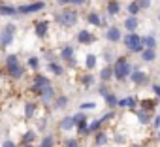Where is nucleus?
<instances>
[{
    "mask_svg": "<svg viewBox=\"0 0 160 147\" xmlns=\"http://www.w3.org/2000/svg\"><path fill=\"white\" fill-rule=\"evenodd\" d=\"M128 74H130V62L124 58V57H119L115 60V66H113V76L117 79H126L128 78Z\"/></svg>",
    "mask_w": 160,
    "mask_h": 147,
    "instance_id": "obj_1",
    "label": "nucleus"
},
{
    "mask_svg": "<svg viewBox=\"0 0 160 147\" xmlns=\"http://www.w3.org/2000/svg\"><path fill=\"white\" fill-rule=\"evenodd\" d=\"M57 21H58L62 27H73V25L77 23V12H75V10H64V12L58 13Z\"/></svg>",
    "mask_w": 160,
    "mask_h": 147,
    "instance_id": "obj_2",
    "label": "nucleus"
},
{
    "mask_svg": "<svg viewBox=\"0 0 160 147\" xmlns=\"http://www.w3.org/2000/svg\"><path fill=\"white\" fill-rule=\"evenodd\" d=\"M124 43H126V47H128L132 53H143V51H145V47H143V43H141V38H139L138 34H134V32L124 38Z\"/></svg>",
    "mask_w": 160,
    "mask_h": 147,
    "instance_id": "obj_3",
    "label": "nucleus"
},
{
    "mask_svg": "<svg viewBox=\"0 0 160 147\" xmlns=\"http://www.w3.org/2000/svg\"><path fill=\"white\" fill-rule=\"evenodd\" d=\"M51 83H49V79L45 78V76H36L34 78V85H32V91L36 93V94H40V91H43L45 87H49Z\"/></svg>",
    "mask_w": 160,
    "mask_h": 147,
    "instance_id": "obj_4",
    "label": "nucleus"
},
{
    "mask_svg": "<svg viewBox=\"0 0 160 147\" xmlns=\"http://www.w3.org/2000/svg\"><path fill=\"white\" fill-rule=\"evenodd\" d=\"M6 68H8L10 78H13V79H21V78H23V74H25V68H23L19 62H17V64H8Z\"/></svg>",
    "mask_w": 160,
    "mask_h": 147,
    "instance_id": "obj_5",
    "label": "nucleus"
},
{
    "mask_svg": "<svg viewBox=\"0 0 160 147\" xmlns=\"http://www.w3.org/2000/svg\"><path fill=\"white\" fill-rule=\"evenodd\" d=\"M43 2H34V4H25V6H19L17 8V12L19 13H34V12H40V10H43Z\"/></svg>",
    "mask_w": 160,
    "mask_h": 147,
    "instance_id": "obj_6",
    "label": "nucleus"
},
{
    "mask_svg": "<svg viewBox=\"0 0 160 147\" xmlns=\"http://www.w3.org/2000/svg\"><path fill=\"white\" fill-rule=\"evenodd\" d=\"M132 81H134L136 85H143V83L147 81V74L141 72V70H134V74H132Z\"/></svg>",
    "mask_w": 160,
    "mask_h": 147,
    "instance_id": "obj_7",
    "label": "nucleus"
},
{
    "mask_svg": "<svg viewBox=\"0 0 160 147\" xmlns=\"http://www.w3.org/2000/svg\"><path fill=\"white\" fill-rule=\"evenodd\" d=\"M47 30H49V23L47 21H38L36 23V36L38 38H43L47 34Z\"/></svg>",
    "mask_w": 160,
    "mask_h": 147,
    "instance_id": "obj_8",
    "label": "nucleus"
},
{
    "mask_svg": "<svg viewBox=\"0 0 160 147\" xmlns=\"http://www.w3.org/2000/svg\"><path fill=\"white\" fill-rule=\"evenodd\" d=\"M106 38H108L109 42H119V40H121V30H119L117 27H111V28L108 30Z\"/></svg>",
    "mask_w": 160,
    "mask_h": 147,
    "instance_id": "obj_9",
    "label": "nucleus"
},
{
    "mask_svg": "<svg viewBox=\"0 0 160 147\" xmlns=\"http://www.w3.org/2000/svg\"><path fill=\"white\" fill-rule=\"evenodd\" d=\"M77 40L81 42V43H91V42H94V36L89 30H81V32L77 34Z\"/></svg>",
    "mask_w": 160,
    "mask_h": 147,
    "instance_id": "obj_10",
    "label": "nucleus"
},
{
    "mask_svg": "<svg viewBox=\"0 0 160 147\" xmlns=\"http://www.w3.org/2000/svg\"><path fill=\"white\" fill-rule=\"evenodd\" d=\"M38 96H42L45 102H49V100H53V98H55V91H53V87L49 85V87H45L43 91H40V94H38Z\"/></svg>",
    "mask_w": 160,
    "mask_h": 147,
    "instance_id": "obj_11",
    "label": "nucleus"
},
{
    "mask_svg": "<svg viewBox=\"0 0 160 147\" xmlns=\"http://www.w3.org/2000/svg\"><path fill=\"white\" fill-rule=\"evenodd\" d=\"M113 78V68L111 66H106V68H102V72H100V79L106 83V81H109Z\"/></svg>",
    "mask_w": 160,
    "mask_h": 147,
    "instance_id": "obj_12",
    "label": "nucleus"
},
{
    "mask_svg": "<svg viewBox=\"0 0 160 147\" xmlns=\"http://www.w3.org/2000/svg\"><path fill=\"white\" fill-rule=\"evenodd\" d=\"M13 42V34H10V32H2V34H0V45H2V47H6V45H10Z\"/></svg>",
    "mask_w": 160,
    "mask_h": 147,
    "instance_id": "obj_13",
    "label": "nucleus"
},
{
    "mask_svg": "<svg viewBox=\"0 0 160 147\" xmlns=\"http://www.w3.org/2000/svg\"><path fill=\"white\" fill-rule=\"evenodd\" d=\"M121 12V4L117 2V0H111V2L108 4V13L109 15H117Z\"/></svg>",
    "mask_w": 160,
    "mask_h": 147,
    "instance_id": "obj_14",
    "label": "nucleus"
},
{
    "mask_svg": "<svg viewBox=\"0 0 160 147\" xmlns=\"http://www.w3.org/2000/svg\"><path fill=\"white\" fill-rule=\"evenodd\" d=\"M124 27H126V30H130V32H134V30L138 28V19L130 15V17H128L126 21H124Z\"/></svg>",
    "mask_w": 160,
    "mask_h": 147,
    "instance_id": "obj_15",
    "label": "nucleus"
},
{
    "mask_svg": "<svg viewBox=\"0 0 160 147\" xmlns=\"http://www.w3.org/2000/svg\"><path fill=\"white\" fill-rule=\"evenodd\" d=\"M141 43H143V47H145V49H154L156 40H154L152 36H145V38H141Z\"/></svg>",
    "mask_w": 160,
    "mask_h": 147,
    "instance_id": "obj_16",
    "label": "nucleus"
},
{
    "mask_svg": "<svg viewBox=\"0 0 160 147\" xmlns=\"http://www.w3.org/2000/svg\"><path fill=\"white\" fill-rule=\"evenodd\" d=\"M154 106H156V102H154V100H141V111L151 113V111L154 109Z\"/></svg>",
    "mask_w": 160,
    "mask_h": 147,
    "instance_id": "obj_17",
    "label": "nucleus"
},
{
    "mask_svg": "<svg viewBox=\"0 0 160 147\" xmlns=\"http://www.w3.org/2000/svg\"><path fill=\"white\" fill-rule=\"evenodd\" d=\"M60 128L62 130H72L73 128V117H64L60 121Z\"/></svg>",
    "mask_w": 160,
    "mask_h": 147,
    "instance_id": "obj_18",
    "label": "nucleus"
},
{
    "mask_svg": "<svg viewBox=\"0 0 160 147\" xmlns=\"http://www.w3.org/2000/svg\"><path fill=\"white\" fill-rule=\"evenodd\" d=\"M34 139H36V132H34V130H28V132L23 136V145H32Z\"/></svg>",
    "mask_w": 160,
    "mask_h": 147,
    "instance_id": "obj_19",
    "label": "nucleus"
},
{
    "mask_svg": "<svg viewBox=\"0 0 160 147\" xmlns=\"http://www.w3.org/2000/svg\"><path fill=\"white\" fill-rule=\"evenodd\" d=\"M87 21H89V23H92V25H96V27H100V25H102V21H100L98 13H94V12L87 13Z\"/></svg>",
    "mask_w": 160,
    "mask_h": 147,
    "instance_id": "obj_20",
    "label": "nucleus"
},
{
    "mask_svg": "<svg viewBox=\"0 0 160 147\" xmlns=\"http://www.w3.org/2000/svg\"><path fill=\"white\" fill-rule=\"evenodd\" d=\"M72 57H73V49L72 47H64L62 51H60V58H64V60H72Z\"/></svg>",
    "mask_w": 160,
    "mask_h": 147,
    "instance_id": "obj_21",
    "label": "nucleus"
},
{
    "mask_svg": "<svg viewBox=\"0 0 160 147\" xmlns=\"http://www.w3.org/2000/svg\"><path fill=\"white\" fill-rule=\"evenodd\" d=\"M141 57H143V60H145V62H151V60H154L156 53H154V49H145V51L141 53Z\"/></svg>",
    "mask_w": 160,
    "mask_h": 147,
    "instance_id": "obj_22",
    "label": "nucleus"
},
{
    "mask_svg": "<svg viewBox=\"0 0 160 147\" xmlns=\"http://www.w3.org/2000/svg\"><path fill=\"white\" fill-rule=\"evenodd\" d=\"M106 143H108V134H106V132H98V134H96V145L102 147V145H106Z\"/></svg>",
    "mask_w": 160,
    "mask_h": 147,
    "instance_id": "obj_23",
    "label": "nucleus"
},
{
    "mask_svg": "<svg viewBox=\"0 0 160 147\" xmlns=\"http://www.w3.org/2000/svg\"><path fill=\"white\" fill-rule=\"evenodd\" d=\"M34 113H36V104H34V102H28V104L25 106V115H27V117H32Z\"/></svg>",
    "mask_w": 160,
    "mask_h": 147,
    "instance_id": "obj_24",
    "label": "nucleus"
},
{
    "mask_svg": "<svg viewBox=\"0 0 160 147\" xmlns=\"http://www.w3.org/2000/svg\"><path fill=\"white\" fill-rule=\"evenodd\" d=\"M136 115H138V119H139V123H141V124H147V123H149V119H151V117H149V113H147V111H141V109H139V111H136Z\"/></svg>",
    "mask_w": 160,
    "mask_h": 147,
    "instance_id": "obj_25",
    "label": "nucleus"
},
{
    "mask_svg": "<svg viewBox=\"0 0 160 147\" xmlns=\"http://www.w3.org/2000/svg\"><path fill=\"white\" fill-rule=\"evenodd\" d=\"M0 13H2V15H15L17 10L12 8V6H0Z\"/></svg>",
    "mask_w": 160,
    "mask_h": 147,
    "instance_id": "obj_26",
    "label": "nucleus"
},
{
    "mask_svg": "<svg viewBox=\"0 0 160 147\" xmlns=\"http://www.w3.org/2000/svg\"><path fill=\"white\" fill-rule=\"evenodd\" d=\"M85 66H87L89 70H92V68L96 66V57H94V55H89V57L85 58Z\"/></svg>",
    "mask_w": 160,
    "mask_h": 147,
    "instance_id": "obj_27",
    "label": "nucleus"
},
{
    "mask_svg": "<svg viewBox=\"0 0 160 147\" xmlns=\"http://www.w3.org/2000/svg\"><path fill=\"white\" fill-rule=\"evenodd\" d=\"M100 126H102V121H92L91 124H87V130L89 132H98Z\"/></svg>",
    "mask_w": 160,
    "mask_h": 147,
    "instance_id": "obj_28",
    "label": "nucleus"
},
{
    "mask_svg": "<svg viewBox=\"0 0 160 147\" xmlns=\"http://www.w3.org/2000/svg\"><path fill=\"white\" fill-rule=\"evenodd\" d=\"M49 70L53 74H57V76H60V74H62V66H58L57 62H49Z\"/></svg>",
    "mask_w": 160,
    "mask_h": 147,
    "instance_id": "obj_29",
    "label": "nucleus"
},
{
    "mask_svg": "<svg viewBox=\"0 0 160 147\" xmlns=\"http://www.w3.org/2000/svg\"><path fill=\"white\" fill-rule=\"evenodd\" d=\"M104 98H106V102H108V106H109V108H113V106H117V102H119V100H117V98H115L113 94H109V93H108V94H106Z\"/></svg>",
    "mask_w": 160,
    "mask_h": 147,
    "instance_id": "obj_30",
    "label": "nucleus"
},
{
    "mask_svg": "<svg viewBox=\"0 0 160 147\" xmlns=\"http://www.w3.org/2000/svg\"><path fill=\"white\" fill-rule=\"evenodd\" d=\"M128 12H130V15H132V17H136V15H138V12H139V6H138V2H132V4L128 6Z\"/></svg>",
    "mask_w": 160,
    "mask_h": 147,
    "instance_id": "obj_31",
    "label": "nucleus"
},
{
    "mask_svg": "<svg viewBox=\"0 0 160 147\" xmlns=\"http://www.w3.org/2000/svg\"><path fill=\"white\" fill-rule=\"evenodd\" d=\"M64 147H79V141H77L75 138H68V139L64 141Z\"/></svg>",
    "mask_w": 160,
    "mask_h": 147,
    "instance_id": "obj_32",
    "label": "nucleus"
},
{
    "mask_svg": "<svg viewBox=\"0 0 160 147\" xmlns=\"http://www.w3.org/2000/svg\"><path fill=\"white\" fill-rule=\"evenodd\" d=\"M53 145H55L53 138H49V136H47V138H43V139H42V145H40V147H53Z\"/></svg>",
    "mask_w": 160,
    "mask_h": 147,
    "instance_id": "obj_33",
    "label": "nucleus"
},
{
    "mask_svg": "<svg viewBox=\"0 0 160 147\" xmlns=\"http://www.w3.org/2000/svg\"><path fill=\"white\" fill-rule=\"evenodd\" d=\"M55 104H57L58 108H64V106L68 104V98H66V96H58V98L55 100Z\"/></svg>",
    "mask_w": 160,
    "mask_h": 147,
    "instance_id": "obj_34",
    "label": "nucleus"
},
{
    "mask_svg": "<svg viewBox=\"0 0 160 147\" xmlns=\"http://www.w3.org/2000/svg\"><path fill=\"white\" fill-rule=\"evenodd\" d=\"M81 79H83V85H85V87H89V85L94 83V78H92V76H83Z\"/></svg>",
    "mask_w": 160,
    "mask_h": 147,
    "instance_id": "obj_35",
    "label": "nucleus"
},
{
    "mask_svg": "<svg viewBox=\"0 0 160 147\" xmlns=\"http://www.w3.org/2000/svg\"><path fill=\"white\" fill-rule=\"evenodd\" d=\"M28 66H30L32 70H36V68L40 66V64H38V58H36V57H30V58H28Z\"/></svg>",
    "mask_w": 160,
    "mask_h": 147,
    "instance_id": "obj_36",
    "label": "nucleus"
},
{
    "mask_svg": "<svg viewBox=\"0 0 160 147\" xmlns=\"http://www.w3.org/2000/svg\"><path fill=\"white\" fill-rule=\"evenodd\" d=\"M138 6H139V10L141 8H149L151 6V0H138Z\"/></svg>",
    "mask_w": 160,
    "mask_h": 147,
    "instance_id": "obj_37",
    "label": "nucleus"
},
{
    "mask_svg": "<svg viewBox=\"0 0 160 147\" xmlns=\"http://www.w3.org/2000/svg\"><path fill=\"white\" fill-rule=\"evenodd\" d=\"M94 108H96L94 102H85V104H81V109H94Z\"/></svg>",
    "mask_w": 160,
    "mask_h": 147,
    "instance_id": "obj_38",
    "label": "nucleus"
},
{
    "mask_svg": "<svg viewBox=\"0 0 160 147\" xmlns=\"http://www.w3.org/2000/svg\"><path fill=\"white\" fill-rule=\"evenodd\" d=\"M6 32H10V34H15V25L13 23H10V25H6V28H4Z\"/></svg>",
    "mask_w": 160,
    "mask_h": 147,
    "instance_id": "obj_39",
    "label": "nucleus"
},
{
    "mask_svg": "<svg viewBox=\"0 0 160 147\" xmlns=\"http://www.w3.org/2000/svg\"><path fill=\"white\" fill-rule=\"evenodd\" d=\"M58 2H70V4H83L85 0H58Z\"/></svg>",
    "mask_w": 160,
    "mask_h": 147,
    "instance_id": "obj_40",
    "label": "nucleus"
},
{
    "mask_svg": "<svg viewBox=\"0 0 160 147\" xmlns=\"http://www.w3.org/2000/svg\"><path fill=\"white\" fill-rule=\"evenodd\" d=\"M152 126H154V128H160V115H156V117H154V121H152Z\"/></svg>",
    "mask_w": 160,
    "mask_h": 147,
    "instance_id": "obj_41",
    "label": "nucleus"
},
{
    "mask_svg": "<svg viewBox=\"0 0 160 147\" xmlns=\"http://www.w3.org/2000/svg\"><path fill=\"white\" fill-rule=\"evenodd\" d=\"M2 147H15V143H13L12 139H6V141L2 143Z\"/></svg>",
    "mask_w": 160,
    "mask_h": 147,
    "instance_id": "obj_42",
    "label": "nucleus"
},
{
    "mask_svg": "<svg viewBox=\"0 0 160 147\" xmlns=\"http://www.w3.org/2000/svg\"><path fill=\"white\" fill-rule=\"evenodd\" d=\"M152 89H154V93L158 94V104H160V85H154Z\"/></svg>",
    "mask_w": 160,
    "mask_h": 147,
    "instance_id": "obj_43",
    "label": "nucleus"
},
{
    "mask_svg": "<svg viewBox=\"0 0 160 147\" xmlns=\"http://www.w3.org/2000/svg\"><path fill=\"white\" fill-rule=\"evenodd\" d=\"M115 141H117V143H122V141H124V136H117V139H115Z\"/></svg>",
    "mask_w": 160,
    "mask_h": 147,
    "instance_id": "obj_44",
    "label": "nucleus"
},
{
    "mask_svg": "<svg viewBox=\"0 0 160 147\" xmlns=\"http://www.w3.org/2000/svg\"><path fill=\"white\" fill-rule=\"evenodd\" d=\"M132 147H145V145H139V143H136V145H132Z\"/></svg>",
    "mask_w": 160,
    "mask_h": 147,
    "instance_id": "obj_45",
    "label": "nucleus"
},
{
    "mask_svg": "<svg viewBox=\"0 0 160 147\" xmlns=\"http://www.w3.org/2000/svg\"><path fill=\"white\" fill-rule=\"evenodd\" d=\"M21 147H34V145H21Z\"/></svg>",
    "mask_w": 160,
    "mask_h": 147,
    "instance_id": "obj_46",
    "label": "nucleus"
},
{
    "mask_svg": "<svg viewBox=\"0 0 160 147\" xmlns=\"http://www.w3.org/2000/svg\"><path fill=\"white\" fill-rule=\"evenodd\" d=\"M158 139H160V136H158Z\"/></svg>",
    "mask_w": 160,
    "mask_h": 147,
    "instance_id": "obj_47",
    "label": "nucleus"
}]
</instances>
